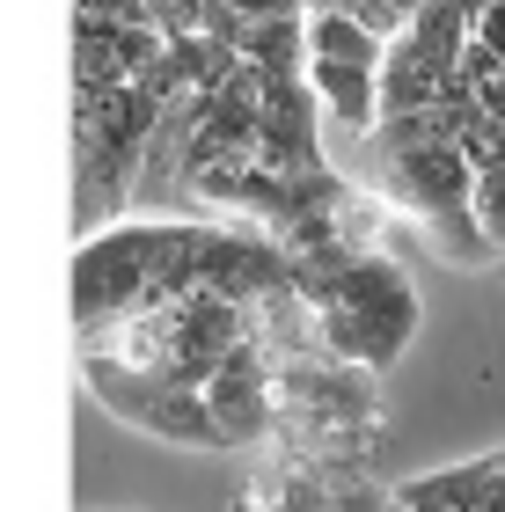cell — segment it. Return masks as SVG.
Returning <instances> with one entry per match:
<instances>
[{"label":"cell","instance_id":"6da1fadb","mask_svg":"<svg viewBox=\"0 0 505 512\" xmlns=\"http://www.w3.org/2000/svg\"><path fill=\"white\" fill-rule=\"evenodd\" d=\"M301 293L315 308L323 352L344 359V366L388 374V366L403 359V344L418 337V286L403 278V264L388 249H359V256H337V264L301 271Z\"/></svg>","mask_w":505,"mask_h":512},{"label":"cell","instance_id":"7a4b0ae2","mask_svg":"<svg viewBox=\"0 0 505 512\" xmlns=\"http://www.w3.org/2000/svg\"><path fill=\"white\" fill-rule=\"evenodd\" d=\"M418 235L432 242V256H447L454 271H484V264H498V249H491V235H484V227H476V213H469V205H454V213L425 220Z\"/></svg>","mask_w":505,"mask_h":512},{"label":"cell","instance_id":"3957f363","mask_svg":"<svg viewBox=\"0 0 505 512\" xmlns=\"http://www.w3.org/2000/svg\"><path fill=\"white\" fill-rule=\"evenodd\" d=\"M469 213H476V227L491 235V249L505 256V154H491L484 169H476V183H469Z\"/></svg>","mask_w":505,"mask_h":512},{"label":"cell","instance_id":"277c9868","mask_svg":"<svg viewBox=\"0 0 505 512\" xmlns=\"http://www.w3.org/2000/svg\"><path fill=\"white\" fill-rule=\"evenodd\" d=\"M469 37L484 44L491 59H505V0H484V8H476V22H469Z\"/></svg>","mask_w":505,"mask_h":512},{"label":"cell","instance_id":"5b68a950","mask_svg":"<svg viewBox=\"0 0 505 512\" xmlns=\"http://www.w3.org/2000/svg\"><path fill=\"white\" fill-rule=\"evenodd\" d=\"M388 8H403V15H418V8H425V0H388Z\"/></svg>","mask_w":505,"mask_h":512}]
</instances>
